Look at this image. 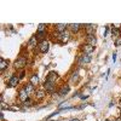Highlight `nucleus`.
<instances>
[{
	"mask_svg": "<svg viewBox=\"0 0 121 121\" xmlns=\"http://www.w3.org/2000/svg\"><path fill=\"white\" fill-rule=\"evenodd\" d=\"M69 39H70V34H69V32H67V30L63 32V33H60L59 36H58V40L63 44H67L69 41Z\"/></svg>",
	"mask_w": 121,
	"mask_h": 121,
	"instance_id": "obj_1",
	"label": "nucleus"
},
{
	"mask_svg": "<svg viewBox=\"0 0 121 121\" xmlns=\"http://www.w3.org/2000/svg\"><path fill=\"white\" fill-rule=\"evenodd\" d=\"M26 64H27V59H26L24 57H18V58L16 59V62H15V67H16L17 69L23 68Z\"/></svg>",
	"mask_w": 121,
	"mask_h": 121,
	"instance_id": "obj_2",
	"label": "nucleus"
},
{
	"mask_svg": "<svg viewBox=\"0 0 121 121\" xmlns=\"http://www.w3.org/2000/svg\"><path fill=\"white\" fill-rule=\"evenodd\" d=\"M48 47H50V44H48V41H46V40H44V41H41L39 44V48L43 53H46L48 51Z\"/></svg>",
	"mask_w": 121,
	"mask_h": 121,
	"instance_id": "obj_3",
	"label": "nucleus"
},
{
	"mask_svg": "<svg viewBox=\"0 0 121 121\" xmlns=\"http://www.w3.org/2000/svg\"><path fill=\"white\" fill-rule=\"evenodd\" d=\"M58 79V74L56 72H50L47 78H46V81H50V82H56V80Z\"/></svg>",
	"mask_w": 121,
	"mask_h": 121,
	"instance_id": "obj_4",
	"label": "nucleus"
},
{
	"mask_svg": "<svg viewBox=\"0 0 121 121\" xmlns=\"http://www.w3.org/2000/svg\"><path fill=\"white\" fill-rule=\"evenodd\" d=\"M91 62V55H85L82 53V56L79 58V64H86Z\"/></svg>",
	"mask_w": 121,
	"mask_h": 121,
	"instance_id": "obj_5",
	"label": "nucleus"
},
{
	"mask_svg": "<svg viewBox=\"0 0 121 121\" xmlns=\"http://www.w3.org/2000/svg\"><path fill=\"white\" fill-rule=\"evenodd\" d=\"M19 79L18 76H12L11 79H10V81H9V84H7V87H16L17 85H18V82H19Z\"/></svg>",
	"mask_w": 121,
	"mask_h": 121,
	"instance_id": "obj_6",
	"label": "nucleus"
},
{
	"mask_svg": "<svg viewBox=\"0 0 121 121\" xmlns=\"http://www.w3.org/2000/svg\"><path fill=\"white\" fill-rule=\"evenodd\" d=\"M93 50H95V46H92V45L85 44V45L82 46V51H84L85 55H91V53L93 52Z\"/></svg>",
	"mask_w": 121,
	"mask_h": 121,
	"instance_id": "obj_7",
	"label": "nucleus"
},
{
	"mask_svg": "<svg viewBox=\"0 0 121 121\" xmlns=\"http://www.w3.org/2000/svg\"><path fill=\"white\" fill-rule=\"evenodd\" d=\"M28 93H27V91L24 90V88H22L21 91H19V93H18V98H19V100L21 102H26V100L28 99Z\"/></svg>",
	"mask_w": 121,
	"mask_h": 121,
	"instance_id": "obj_8",
	"label": "nucleus"
},
{
	"mask_svg": "<svg viewBox=\"0 0 121 121\" xmlns=\"http://www.w3.org/2000/svg\"><path fill=\"white\" fill-rule=\"evenodd\" d=\"M38 38H36V35H33L32 38L29 39V41H28V46L30 47V48H34V47H36V44H38Z\"/></svg>",
	"mask_w": 121,
	"mask_h": 121,
	"instance_id": "obj_9",
	"label": "nucleus"
},
{
	"mask_svg": "<svg viewBox=\"0 0 121 121\" xmlns=\"http://www.w3.org/2000/svg\"><path fill=\"white\" fill-rule=\"evenodd\" d=\"M85 29H86L87 35H93L95 29H96V24H86L85 26Z\"/></svg>",
	"mask_w": 121,
	"mask_h": 121,
	"instance_id": "obj_10",
	"label": "nucleus"
},
{
	"mask_svg": "<svg viewBox=\"0 0 121 121\" xmlns=\"http://www.w3.org/2000/svg\"><path fill=\"white\" fill-rule=\"evenodd\" d=\"M44 88L46 91H50V92H53V91H55V84L53 82H50V81H45Z\"/></svg>",
	"mask_w": 121,
	"mask_h": 121,
	"instance_id": "obj_11",
	"label": "nucleus"
},
{
	"mask_svg": "<svg viewBox=\"0 0 121 121\" xmlns=\"http://www.w3.org/2000/svg\"><path fill=\"white\" fill-rule=\"evenodd\" d=\"M86 41H87V44H88V45L95 46V45H96V43H97V39H96V36H95V35H87Z\"/></svg>",
	"mask_w": 121,
	"mask_h": 121,
	"instance_id": "obj_12",
	"label": "nucleus"
},
{
	"mask_svg": "<svg viewBox=\"0 0 121 121\" xmlns=\"http://www.w3.org/2000/svg\"><path fill=\"white\" fill-rule=\"evenodd\" d=\"M69 88H70V87H69V85H64L62 88L59 90V96H62V97H63V96L68 95V92H69Z\"/></svg>",
	"mask_w": 121,
	"mask_h": 121,
	"instance_id": "obj_13",
	"label": "nucleus"
},
{
	"mask_svg": "<svg viewBox=\"0 0 121 121\" xmlns=\"http://www.w3.org/2000/svg\"><path fill=\"white\" fill-rule=\"evenodd\" d=\"M45 95H46V92L44 90H38V91H35V97H36V99H43L44 97H45Z\"/></svg>",
	"mask_w": 121,
	"mask_h": 121,
	"instance_id": "obj_14",
	"label": "nucleus"
},
{
	"mask_svg": "<svg viewBox=\"0 0 121 121\" xmlns=\"http://www.w3.org/2000/svg\"><path fill=\"white\" fill-rule=\"evenodd\" d=\"M24 90L27 91V93L28 95H30V93H33V92H35V91H34V85L33 84H27L26 86H24Z\"/></svg>",
	"mask_w": 121,
	"mask_h": 121,
	"instance_id": "obj_15",
	"label": "nucleus"
},
{
	"mask_svg": "<svg viewBox=\"0 0 121 121\" xmlns=\"http://www.w3.org/2000/svg\"><path fill=\"white\" fill-rule=\"evenodd\" d=\"M7 65H9V63H7L6 59H4V58L0 59V70H1V72H4V70L7 68Z\"/></svg>",
	"mask_w": 121,
	"mask_h": 121,
	"instance_id": "obj_16",
	"label": "nucleus"
},
{
	"mask_svg": "<svg viewBox=\"0 0 121 121\" xmlns=\"http://www.w3.org/2000/svg\"><path fill=\"white\" fill-rule=\"evenodd\" d=\"M56 30H57L58 33H63V32H65V30H67V24H63V23L57 24V27H56Z\"/></svg>",
	"mask_w": 121,
	"mask_h": 121,
	"instance_id": "obj_17",
	"label": "nucleus"
},
{
	"mask_svg": "<svg viewBox=\"0 0 121 121\" xmlns=\"http://www.w3.org/2000/svg\"><path fill=\"white\" fill-rule=\"evenodd\" d=\"M45 36H46V32H38L36 33V38H38V40L40 43L45 40Z\"/></svg>",
	"mask_w": 121,
	"mask_h": 121,
	"instance_id": "obj_18",
	"label": "nucleus"
},
{
	"mask_svg": "<svg viewBox=\"0 0 121 121\" xmlns=\"http://www.w3.org/2000/svg\"><path fill=\"white\" fill-rule=\"evenodd\" d=\"M69 28H70V30H72L73 33H78L79 30H80V28H81V26L75 23V24H70V26H69Z\"/></svg>",
	"mask_w": 121,
	"mask_h": 121,
	"instance_id": "obj_19",
	"label": "nucleus"
},
{
	"mask_svg": "<svg viewBox=\"0 0 121 121\" xmlns=\"http://www.w3.org/2000/svg\"><path fill=\"white\" fill-rule=\"evenodd\" d=\"M29 82H30V84H33L34 86L39 84V78L36 76V74H33V75H32V78H30V81H29Z\"/></svg>",
	"mask_w": 121,
	"mask_h": 121,
	"instance_id": "obj_20",
	"label": "nucleus"
},
{
	"mask_svg": "<svg viewBox=\"0 0 121 121\" xmlns=\"http://www.w3.org/2000/svg\"><path fill=\"white\" fill-rule=\"evenodd\" d=\"M120 33H121V30H120L119 28H113V30H112V35H113V38H117V36H120Z\"/></svg>",
	"mask_w": 121,
	"mask_h": 121,
	"instance_id": "obj_21",
	"label": "nucleus"
},
{
	"mask_svg": "<svg viewBox=\"0 0 121 121\" xmlns=\"http://www.w3.org/2000/svg\"><path fill=\"white\" fill-rule=\"evenodd\" d=\"M32 105H33V102H32L30 99H27L26 102H23V107H24V108H27V107H32Z\"/></svg>",
	"mask_w": 121,
	"mask_h": 121,
	"instance_id": "obj_22",
	"label": "nucleus"
},
{
	"mask_svg": "<svg viewBox=\"0 0 121 121\" xmlns=\"http://www.w3.org/2000/svg\"><path fill=\"white\" fill-rule=\"evenodd\" d=\"M38 32H46V26H45V24H39Z\"/></svg>",
	"mask_w": 121,
	"mask_h": 121,
	"instance_id": "obj_23",
	"label": "nucleus"
},
{
	"mask_svg": "<svg viewBox=\"0 0 121 121\" xmlns=\"http://www.w3.org/2000/svg\"><path fill=\"white\" fill-rule=\"evenodd\" d=\"M70 80H72V81H74V80H75V82L78 81V80H79V74H78V72H75V73L72 75V79H70Z\"/></svg>",
	"mask_w": 121,
	"mask_h": 121,
	"instance_id": "obj_24",
	"label": "nucleus"
},
{
	"mask_svg": "<svg viewBox=\"0 0 121 121\" xmlns=\"http://www.w3.org/2000/svg\"><path fill=\"white\" fill-rule=\"evenodd\" d=\"M115 45H116V46H121V36H119V38L116 39V43H115Z\"/></svg>",
	"mask_w": 121,
	"mask_h": 121,
	"instance_id": "obj_25",
	"label": "nucleus"
},
{
	"mask_svg": "<svg viewBox=\"0 0 121 121\" xmlns=\"http://www.w3.org/2000/svg\"><path fill=\"white\" fill-rule=\"evenodd\" d=\"M24 73H26L24 70H22V72L19 73V76H18V78H19V79H23V78H24Z\"/></svg>",
	"mask_w": 121,
	"mask_h": 121,
	"instance_id": "obj_26",
	"label": "nucleus"
},
{
	"mask_svg": "<svg viewBox=\"0 0 121 121\" xmlns=\"http://www.w3.org/2000/svg\"><path fill=\"white\" fill-rule=\"evenodd\" d=\"M108 33H109V28L107 27V28H105V33H104L103 35H104V36H107V35H108Z\"/></svg>",
	"mask_w": 121,
	"mask_h": 121,
	"instance_id": "obj_27",
	"label": "nucleus"
},
{
	"mask_svg": "<svg viewBox=\"0 0 121 121\" xmlns=\"http://www.w3.org/2000/svg\"><path fill=\"white\" fill-rule=\"evenodd\" d=\"M113 60H114V63H115V60H116V53L115 52L113 53Z\"/></svg>",
	"mask_w": 121,
	"mask_h": 121,
	"instance_id": "obj_28",
	"label": "nucleus"
},
{
	"mask_svg": "<svg viewBox=\"0 0 121 121\" xmlns=\"http://www.w3.org/2000/svg\"><path fill=\"white\" fill-rule=\"evenodd\" d=\"M0 119L4 120V114H3V112H1V114H0Z\"/></svg>",
	"mask_w": 121,
	"mask_h": 121,
	"instance_id": "obj_29",
	"label": "nucleus"
},
{
	"mask_svg": "<svg viewBox=\"0 0 121 121\" xmlns=\"http://www.w3.org/2000/svg\"><path fill=\"white\" fill-rule=\"evenodd\" d=\"M114 121H121V117H117V119H115Z\"/></svg>",
	"mask_w": 121,
	"mask_h": 121,
	"instance_id": "obj_30",
	"label": "nucleus"
},
{
	"mask_svg": "<svg viewBox=\"0 0 121 121\" xmlns=\"http://www.w3.org/2000/svg\"><path fill=\"white\" fill-rule=\"evenodd\" d=\"M105 121H114V120H109V119H108V120H105Z\"/></svg>",
	"mask_w": 121,
	"mask_h": 121,
	"instance_id": "obj_31",
	"label": "nucleus"
}]
</instances>
